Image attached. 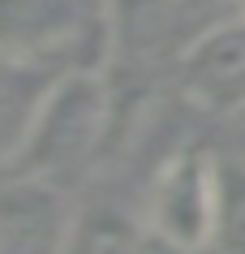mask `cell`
<instances>
[{
	"mask_svg": "<svg viewBox=\"0 0 245 254\" xmlns=\"http://www.w3.org/2000/svg\"><path fill=\"white\" fill-rule=\"evenodd\" d=\"M108 125H112V95L103 73L95 65L69 69L60 78H52V86L43 91L35 121L4 173L48 177L60 186L65 177L82 173L95 160Z\"/></svg>",
	"mask_w": 245,
	"mask_h": 254,
	"instance_id": "6da1fadb",
	"label": "cell"
},
{
	"mask_svg": "<svg viewBox=\"0 0 245 254\" xmlns=\"http://www.w3.org/2000/svg\"><path fill=\"white\" fill-rule=\"evenodd\" d=\"M112 48L108 17L91 0H0V61L69 73L95 65V48Z\"/></svg>",
	"mask_w": 245,
	"mask_h": 254,
	"instance_id": "7a4b0ae2",
	"label": "cell"
},
{
	"mask_svg": "<svg viewBox=\"0 0 245 254\" xmlns=\"http://www.w3.org/2000/svg\"><path fill=\"white\" fill-rule=\"evenodd\" d=\"M219 215V160L206 147H181L159 164L147 190V233L181 250H202L215 241Z\"/></svg>",
	"mask_w": 245,
	"mask_h": 254,
	"instance_id": "3957f363",
	"label": "cell"
},
{
	"mask_svg": "<svg viewBox=\"0 0 245 254\" xmlns=\"http://www.w3.org/2000/svg\"><path fill=\"white\" fill-rule=\"evenodd\" d=\"M73 220L56 181L0 173V254H65Z\"/></svg>",
	"mask_w": 245,
	"mask_h": 254,
	"instance_id": "277c9868",
	"label": "cell"
},
{
	"mask_svg": "<svg viewBox=\"0 0 245 254\" xmlns=\"http://www.w3.org/2000/svg\"><path fill=\"white\" fill-rule=\"evenodd\" d=\"M181 86L194 104L232 112L245 104V17L206 26L181 52Z\"/></svg>",
	"mask_w": 245,
	"mask_h": 254,
	"instance_id": "5b68a950",
	"label": "cell"
},
{
	"mask_svg": "<svg viewBox=\"0 0 245 254\" xmlns=\"http://www.w3.org/2000/svg\"><path fill=\"white\" fill-rule=\"evenodd\" d=\"M52 78H60V73H43V69L17 65V61H0V173L13 164Z\"/></svg>",
	"mask_w": 245,
	"mask_h": 254,
	"instance_id": "8992f818",
	"label": "cell"
},
{
	"mask_svg": "<svg viewBox=\"0 0 245 254\" xmlns=\"http://www.w3.org/2000/svg\"><path fill=\"white\" fill-rule=\"evenodd\" d=\"M181 13H190L185 0H103L108 39L116 52H150V48H159Z\"/></svg>",
	"mask_w": 245,
	"mask_h": 254,
	"instance_id": "52a82bcc",
	"label": "cell"
},
{
	"mask_svg": "<svg viewBox=\"0 0 245 254\" xmlns=\"http://www.w3.org/2000/svg\"><path fill=\"white\" fill-rule=\"evenodd\" d=\"M147 228H138L116 207H91L73 220V237L65 254H142Z\"/></svg>",
	"mask_w": 245,
	"mask_h": 254,
	"instance_id": "ba28073f",
	"label": "cell"
},
{
	"mask_svg": "<svg viewBox=\"0 0 245 254\" xmlns=\"http://www.w3.org/2000/svg\"><path fill=\"white\" fill-rule=\"evenodd\" d=\"M211 246L245 254V160H219V215Z\"/></svg>",
	"mask_w": 245,
	"mask_h": 254,
	"instance_id": "9c48e42d",
	"label": "cell"
},
{
	"mask_svg": "<svg viewBox=\"0 0 245 254\" xmlns=\"http://www.w3.org/2000/svg\"><path fill=\"white\" fill-rule=\"evenodd\" d=\"M228 134H232V142H237V160H245V104L228 112Z\"/></svg>",
	"mask_w": 245,
	"mask_h": 254,
	"instance_id": "30bf717a",
	"label": "cell"
},
{
	"mask_svg": "<svg viewBox=\"0 0 245 254\" xmlns=\"http://www.w3.org/2000/svg\"><path fill=\"white\" fill-rule=\"evenodd\" d=\"M190 13H215V9H232V0H185Z\"/></svg>",
	"mask_w": 245,
	"mask_h": 254,
	"instance_id": "8fae6325",
	"label": "cell"
},
{
	"mask_svg": "<svg viewBox=\"0 0 245 254\" xmlns=\"http://www.w3.org/2000/svg\"><path fill=\"white\" fill-rule=\"evenodd\" d=\"M232 13H237V17H245V0H232Z\"/></svg>",
	"mask_w": 245,
	"mask_h": 254,
	"instance_id": "7c38bea8",
	"label": "cell"
}]
</instances>
